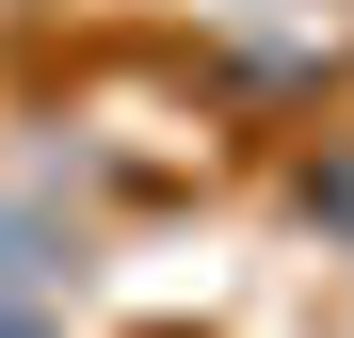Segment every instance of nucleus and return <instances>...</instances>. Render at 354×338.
<instances>
[{
	"label": "nucleus",
	"instance_id": "1",
	"mask_svg": "<svg viewBox=\"0 0 354 338\" xmlns=\"http://www.w3.org/2000/svg\"><path fill=\"white\" fill-rule=\"evenodd\" d=\"M0 338H48V322H32V306H0Z\"/></svg>",
	"mask_w": 354,
	"mask_h": 338
}]
</instances>
